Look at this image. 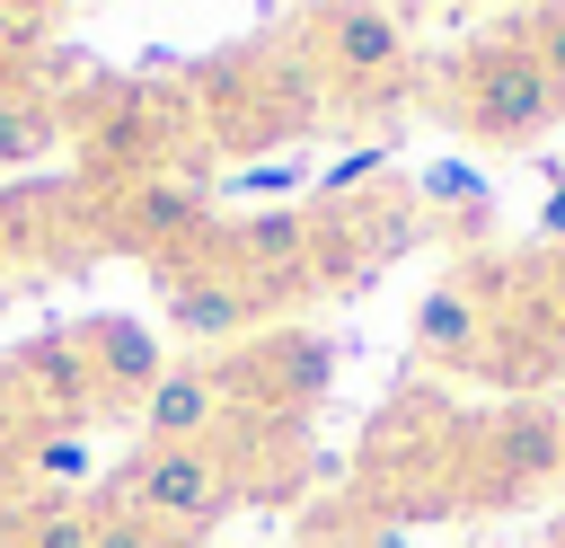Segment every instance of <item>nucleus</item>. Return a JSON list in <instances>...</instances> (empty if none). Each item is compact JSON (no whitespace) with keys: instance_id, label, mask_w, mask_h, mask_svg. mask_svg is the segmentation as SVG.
Masks as SVG:
<instances>
[{"instance_id":"nucleus-1","label":"nucleus","mask_w":565,"mask_h":548,"mask_svg":"<svg viewBox=\"0 0 565 548\" xmlns=\"http://www.w3.org/2000/svg\"><path fill=\"white\" fill-rule=\"evenodd\" d=\"M459 115H468V133H486V141H530V133L556 124V88H547L539 62L503 35V44H477V53H468V71H459Z\"/></svg>"},{"instance_id":"nucleus-2","label":"nucleus","mask_w":565,"mask_h":548,"mask_svg":"<svg viewBox=\"0 0 565 548\" xmlns=\"http://www.w3.org/2000/svg\"><path fill=\"white\" fill-rule=\"evenodd\" d=\"M132 513L168 539V530H212L230 513V460L212 442H177V451H141L132 468Z\"/></svg>"},{"instance_id":"nucleus-3","label":"nucleus","mask_w":565,"mask_h":548,"mask_svg":"<svg viewBox=\"0 0 565 548\" xmlns=\"http://www.w3.org/2000/svg\"><path fill=\"white\" fill-rule=\"evenodd\" d=\"M159 292H168V327H177V336H194V345L238 336V327H256V318L274 309V292H265V283H247V274H230V265H168V274H159Z\"/></svg>"},{"instance_id":"nucleus-4","label":"nucleus","mask_w":565,"mask_h":548,"mask_svg":"<svg viewBox=\"0 0 565 548\" xmlns=\"http://www.w3.org/2000/svg\"><path fill=\"white\" fill-rule=\"evenodd\" d=\"M318 53L344 80H388L406 62V18H388V9H327L318 18Z\"/></svg>"},{"instance_id":"nucleus-5","label":"nucleus","mask_w":565,"mask_h":548,"mask_svg":"<svg viewBox=\"0 0 565 548\" xmlns=\"http://www.w3.org/2000/svg\"><path fill=\"white\" fill-rule=\"evenodd\" d=\"M79 362H88V389L97 398H150V380L168 371L159 362V345H150V327H132V318H88L79 327Z\"/></svg>"},{"instance_id":"nucleus-6","label":"nucleus","mask_w":565,"mask_h":548,"mask_svg":"<svg viewBox=\"0 0 565 548\" xmlns=\"http://www.w3.org/2000/svg\"><path fill=\"white\" fill-rule=\"evenodd\" d=\"M221 380L212 371H159L150 380V398H141V433H150V451H177V442H203L212 424H221Z\"/></svg>"},{"instance_id":"nucleus-7","label":"nucleus","mask_w":565,"mask_h":548,"mask_svg":"<svg viewBox=\"0 0 565 548\" xmlns=\"http://www.w3.org/2000/svg\"><path fill=\"white\" fill-rule=\"evenodd\" d=\"M238 256H247V283L274 292V274H291L300 256H318V230L300 212H256V221H238Z\"/></svg>"},{"instance_id":"nucleus-8","label":"nucleus","mask_w":565,"mask_h":548,"mask_svg":"<svg viewBox=\"0 0 565 548\" xmlns=\"http://www.w3.org/2000/svg\"><path fill=\"white\" fill-rule=\"evenodd\" d=\"M477 327H486L477 283H433V292H424V309H415V345H424V354H468V345H477Z\"/></svg>"},{"instance_id":"nucleus-9","label":"nucleus","mask_w":565,"mask_h":548,"mask_svg":"<svg viewBox=\"0 0 565 548\" xmlns=\"http://www.w3.org/2000/svg\"><path fill=\"white\" fill-rule=\"evenodd\" d=\"M132 230H141V239H194V230H203V186H141Z\"/></svg>"},{"instance_id":"nucleus-10","label":"nucleus","mask_w":565,"mask_h":548,"mask_svg":"<svg viewBox=\"0 0 565 548\" xmlns=\"http://www.w3.org/2000/svg\"><path fill=\"white\" fill-rule=\"evenodd\" d=\"M265 371H274V398H282V407H300V398H318V389H327V371H335V354H327L318 336H282Z\"/></svg>"},{"instance_id":"nucleus-11","label":"nucleus","mask_w":565,"mask_h":548,"mask_svg":"<svg viewBox=\"0 0 565 548\" xmlns=\"http://www.w3.org/2000/svg\"><path fill=\"white\" fill-rule=\"evenodd\" d=\"M26 380H44V389H53V407L97 398V389H88V362H79V336H71V345H26Z\"/></svg>"},{"instance_id":"nucleus-12","label":"nucleus","mask_w":565,"mask_h":548,"mask_svg":"<svg viewBox=\"0 0 565 548\" xmlns=\"http://www.w3.org/2000/svg\"><path fill=\"white\" fill-rule=\"evenodd\" d=\"M18 539H26V548H97V513H79V504H35Z\"/></svg>"},{"instance_id":"nucleus-13","label":"nucleus","mask_w":565,"mask_h":548,"mask_svg":"<svg viewBox=\"0 0 565 548\" xmlns=\"http://www.w3.org/2000/svg\"><path fill=\"white\" fill-rule=\"evenodd\" d=\"M512 44L539 62V80H547V88H556V106H565V9H539V18H530Z\"/></svg>"},{"instance_id":"nucleus-14","label":"nucleus","mask_w":565,"mask_h":548,"mask_svg":"<svg viewBox=\"0 0 565 548\" xmlns=\"http://www.w3.org/2000/svg\"><path fill=\"white\" fill-rule=\"evenodd\" d=\"M44 141H53V115H44V106H26V97L9 88V97H0V159H35Z\"/></svg>"},{"instance_id":"nucleus-15","label":"nucleus","mask_w":565,"mask_h":548,"mask_svg":"<svg viewBox=\"0 0 565 548\" xmlns=\"http://www.w3.org/2000/svg\"><path fill=\"white\" fill-rule=\"evenodd\" d=\"M26 468H35L44 486H71V477L88 468V442H79V433H44V442L26 451Z\"/></svg>"},{"instance_id":"nucleus-16","label":"nucleus","mask_w":565,"mask_h":548,"mask_svg":"<svg viewBox=\"0 0 565 548\" xmlns=\"http://www.w3.org/2000/svg\"><path fill=\"white\" fill-rule=\"evenodd\" d=\"M415 194H424V203H477V194H486V177L441 159V168H424V186H415Z\"/></svg>"},{"instance_id":"nucleus-17","label":"nucleus","mask_w":565,"mask_h":548,"mask_svg":"<svg viewBox=\"0 0 565 548\" xmlns=\"http://www.w3.org/2000/svg\"><path fill=\"white\" fill-rule=\"evenodd\" d=\"M97 548H159V530L141 513H97Z\"/></svg>"},{"instance_id":"nucleus-18","label":"nucleus","mask_w":565,"mask_h":548,"mask_svg":"<svg viewBox=\"0 0 565 548\" xmlns=\"http://www.w3.org/2000/svg\"><path fill=\"white\" fill-rule=\"evenodd\" d=\"M547 239H565V177H556V194H547Z\"/></svg>"},{"instance_id":"nucleus-19","label":"nucleus","mask_w":565,"mask_h":548,"mask_svg":"<svg viewBox=\"0 0 565 548\" xmlns=\"http://www.w3.org/2000/svg\"><path fill=\"white\" fill-rule=\"evenodd\" d=\"M0 97H9V44H0Z\"/></svg>"},{"instance_id":"nucleus-20","label":"nucleus","mask_w":565,"mask_h":548,"mask_svg":"<svg viewBox=\"0 0 565 548\" xmlns=\"http://www.w3.org/2000/svg\"><path fill=\"white\" fill-rule=\"evenodd\" d=\"M0 477H9V424H0Z\"/></svg>"},{"instance_id":"nucleus-21","label":"nucleus","mask_w":565,"mask_h":548,"mask_svg":"<svg viewBox=\"0 0 565 548\" xmlns=\"http://www.w3.org/2000/svg\"><path fill=\"white\" fill-rule=\"evenodd\" d=\"M556 318H565V274H556Z\"/></svg>"},{"instance_id":"nucleus-22","label":"nucleus","mask_w":565,"mask_h":548,"mask_svg":"<svg viewBox=\"0 0 565 548\" xmlns=\"http://www.w3.org/2000/svg\"><path fill=\"white\" fill-rule=\"evenodd\" d=\"M0 504H9V477H0Z\"/></svg>"},{"instance_id":"nucleus-23","label":"nucleus","mask_w":565,"mask_h":548,"mask_svg":"<svg viewBox=\"0 0 565 548\" xmlns=\"http://www.w3.org/2000/svg\"><path fill=\"white\" fill-rule=\"evenodd\" d=\"M556 468H565V442H556Z\"/></svg>"}]
</instances>
